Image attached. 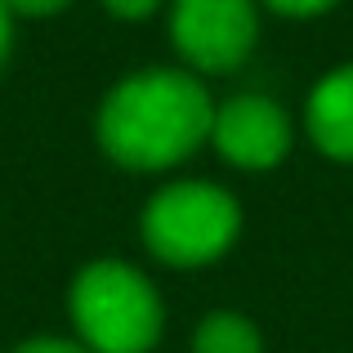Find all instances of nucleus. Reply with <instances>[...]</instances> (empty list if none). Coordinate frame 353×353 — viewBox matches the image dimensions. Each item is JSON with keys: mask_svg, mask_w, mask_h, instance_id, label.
Listing matches in <instances>:
<instances>
[{"mask_svg": "<svg viewBox=\"0 0 353 353\" xmlns=\"http://www.w3.org/2000/svg\"><path fill=\"white\" fill-rule=\"evenodd\" d=\"M206 85L183 68H143L130 72L99 103L94 134L99 148L125 170H170L210 139Z\"/></svg>", "mask_w": 353, "mask_h": 353, "instance_id": "f257e3e1", "label": "nucleus"}, {"mask_svg": "<svg viewBox=\"0 0 353 353\" xmlns=\"http://www.w3.org/2000/svg\"><path fill=\"white\" fill-rule=\"evenodd\" d=\"M68 313L90 353H148L161 340V295L125 259H94L72 277Z\"/></svg>", "mask_w": 353, "mask_h": 353, "instance_id": "f03ea898", "label": "nucleus"}, {"mask_svg": "<svg viewBox=\"0 0 353 353\" xmlns=\"http://www.w3.org/2000/svg\"><path fill=\"white\" fill-rule=\"evenodd\" d=\"M241 210L219 183L206 179H179L152 192L143 206L139 233L143 246L170 268H201L215 264L228 246L237 241Z\"/></svg>", "mask_w": 353, "mask_h": 353, "instance_id": "7ed1b4c3", "label": "nucleus"}, {"mask_svg": "<svg viewBox=\"0 0 353 353\" xmlns=\"http://www.w3.org/2000/svg\"><path fill=\"white\" fill-rule=\"evenodd\" d=\"M259 36L255 0H174L170 41L192 72H233Z\"/></svg>", "mask_w": 353, "mask_h": 353, "instance_id": "20e7f679", "label": "nucleus"}, {"mask_svg": "<svg viewBox=\"0 0 353 353\" xmlns=\"http://www.w3.org/2000/svg\"><path fill=\"white\" fill-rule=\"evenodd\" d=\"M210 143L228 165L241 170H268L291 152V121L264 94H237L215 108Z\"/></svg>", "mask_w": 353, "mask_h": 353, "instance_id": "39448f33", "label": "nucleus"}, {"mask_svg": "<svg viewBox=\"0 0 353 353\" xmlns=\"http://www.w3.org/2000/svg\"><path fill=\"white\" fill-rule=\"evenodd\" d=\"M309 134L331 161H353V63L327 72V77L313 85L309 108Z\"/></svg>", "mask_w": 353, "mask_h": 353, "instance_id": "423d86ee", "label": "nucleus"}, {"mask_svg": "<svg viewBox=\"0 0 353 353\" xmlns=\"http://www.w3.org/2000/svg\"><path fill=\"white\" fill-rule=\"evenodd\" d=\"M192 353H264V340L241 313H206L192 331Z\"/></svg>", "mask_w": 353, "mask_h": 353, "instance_id": "0eeeda50", "label": "nucleus"}, {"mask_svg": "<svg viewBox=\"0 0 353 353\" xmlns=\"http://www.w3.org/2000/svg\"><path fill=\"white\" fill-rule=\"evenodd\" d=\"M264 5L282 18H318V14H327L336 0H264Z\"/></svg>", "mask_w": 353, "mask_h": 353, "instance_id": "6e6552de", "label": "nucleus"}, {"mask_svg": "<svg viewBox=\"0 0 353 353\" xmlns=\"http://www.w3.org/2000/svg\"><path fill=\"white\" fill-rule=\"evenodd\" d=\"M14 18H54L72 5V0H5Z\"/></svg>", "mask_w": 353, "mask_h": 353, "instance_id": "1a4fd4ad", "label": "nucleus"}, {"mask_svg": "<svg viewBox=\"0 0 353 353\" xmlns=\"http://www.w3.org/2000/svg\"><path fill=\"white\" fill-rule=\"evenodd\" d=\"M157 5H161V0H103L108 14H112V18H125V23H143V18H152Z\"/></svg>", "mask_w": 353, "mask_h": 353, "instance_id": "9d476101", "label": "nucleus"}, {"mask_svg": "<svg viewBox=\"0 0 353 353\" xmlns=\"http://www.w3.org/2000/svg\"><path fill=\"white\" fill-rule=\"evenodd\" d=\"M14 353H90L81 340H63V336H36L27 345H18Z\"/></svg>", "mask_w": 353, "mask_h": 353, "instance_id": "9b49d317", "label": "nucleus"}, {"mask_svg": "<svg viewBox=\"0 0 353 353\" xmlns=\"http://www.w3.org/2000/svg\"><path fill=\"white\" fill-rule=\"evenodd\" d=\"M9 50H14V14H9V5L0 0V72H5V63H9Z\"/></svg>", "mask_w": 353, "mask_h": 353, "instance_id": "f8f14e48", "label": "nucleus"}, {"mask_svg": "<svg viewBox=\"0 0 353 353\" xmlns=\"http://www.w3.org/2000/svg\"><path fill=\"white\" fill-rule=\"evenodd\" d=\"M0 353H5V349H0Z\"/></svg>", "mask_w": 353, "mask_h": 353, "instance_id": "ddd939ff", "label": "nucleus"}]
</instances>
